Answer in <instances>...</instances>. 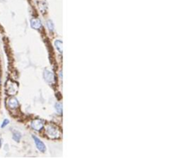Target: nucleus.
<instances>
[{"mask_svg": "<svg viewBox=\"0 0 169 158\" xmlns=\"http://www.w3.org/2000/svg\"><path fill=\"white\" fill-rule=\"evenodd\" d=\"M45 126V123L40 119H35L31 122V127L35 131H40Z\"/></svg>", "mask_w": 169, "mask_h": 158, "instance_id": "nucleus-3", "label": "nucleus"}, {"mask_svg": "<svg viewBox=\"0 0 169 158\" xmlns=\"http://www.w3.org/2000/svg\"><path fill=\"white\" fill-rule=\"evenodd\" d=\"M5 90L8 95H9V96H14L15 94H17V91H18V85H17V82L11 81V80H8L7 83H6Z\"/></svg>", "mask_w": 169, "mask_h": 158, "instance_id": "nucleus-2", "label": "nucleus"}, {"mask_svg": "<svg viewBox=\"0 0 169 158\" xmlns=\"http://www.w3.org/2000/svg\"><path fill=\"white\" fill-rule=\"evenodd\" d=\"M9 124V120H8V119H5V120L3 121V123H2V125H1V128L3 129V128H4V127H6L7 125Z\"/></svg>", "mask_w": 169, "mask_h": 158, "instance_id": "nucleus-13", "label": "nucleus"}, {"mask_svg": "<svg viewBox=\"0 0 169 158\" xmlns=\"http://www.w3.org/2000/svg\"><path fill=\"white\" fill-rule=\"evenodd\" d=\"M6 105L10 110H16L19 107V102L17 98L15 97H9L6 100Z\"/></svg>", "mask_w": 169, "mask_h": 158, "instance_id": "nucleus-4", "label": "nucleus"}, {"mask_svg": "<svg viewBox=\"0 0 169 158\" xmlns=\"http://www.w3.org/2000/svg\"><path fill=\"white\" fill-rule=\"evenodd\" d=\"M44 79L46 80V82L49 84H53L55 82V75L49 69H45L43 73Z\"/></svg>", "mask_w": 169, "mask_h": 158, "instance_id": "nucleus-5", "label": "nucleus"}, {"mask_svg": "<svg viewBox=\"0 0 169 158\" xmlns=\"http://www.w3.org/2000/svg\"><path fill=\"white\" fill-rule=\"evenodd\" d=\"M55 48L57 49V50L60 54L63 53V43H62V40H56L55 41Z\"/></svg>", "mask_w": 169, "mask_h": 158, "instance_id": "nucleus-9", "label": "nucleus"}, {"mask_svg": "<svg viewBox=\"0 0 169 158\" xmlns=\"http://www.w3.org/2000/svg\"><path fill=\"white\" fill-rule=\"evenodd\" d=\"M13 138L15 142H19L21 138H22V134H21V133L18 132V131H14L13 133Z\"/></svg>", "mask_w": 169, "mask_h": 158, "instance_id": "nucleus-10", "label": "nucleus"}, {"mask_svg": "<svg viewBox=\"0 0 169 158\" xmlns=\"http://www.w3.org/2000/svg\"><path fill=\"white\" fill-rule=\"evenodd\" d=\"M44 127H45V129H44V134H45L46 138L50 139H57L61 138L62 136L61 129L56 124L50 123Z\"/></svg>", "mask_w": 169, "mask_h": 158, "instance_id": "nucleus-1", "label": "nucleus"}, {"mask_svg": "<svg viewBox=\"0 0 169 158\" xmlns=\"http://www.w3.org/2000/svg\"><path fill=\"white\" fill-rule=\"evenodd\" d=\"M46 25H47V26H48V29L50 30V31H54L55 26H54V23H53V22H52L51 20H48V21H47Z\"/></svg>", "mask_w": 169, "mask_h": 158, "instance_id": "nucleus-11", "label": "nucleus"}, {"mask_svg": "<svg viewBox=\"0 0 169 158\" xmlns=\"http://www.w3.org/2000/svg\"><path fill=\"white\" fill-rule=\"evenodd\" d=\"M38 6L40 8V10L41 11V13H43V14L46 13L47 10V4L45 0H41V1H39L38 3Z\"/></svg>", "mask_w": 169, "mask_h": 158, "instance_id": "nucleus-8", "label": "nucleus"}, {"mask_svg": "<svg viewBox=\"0 0 169 158\" xmlns=\"http://www.w3.org/2000/svg\"><path fill=\"white\" fill-rule=\"evenodd\" d=\"M1 145H2V141H1V139H0V147H1Z\"/></svg>", "mask_w": 169, "mask_h": 158, "instance_id": "nucleus-14", "label": "nucleus"}, {"mask_svg": "<svg viewBox=\"0 0 169 158\" xmlns=\"http://www.w3.org/2000/svg\"><path fill=\"white\" fill-rule=\"evenodd\" d=\"M33 139H34V142H35V147H36V148L39 150L40 151H41V152H45V151H46V147L45 143L41 141V140L40 138H38L37 137L35 136H33Z\"/></svg>", "mask_w": 169, "mask_h": 158, "instance_id": "nucleus-6", "label": "nucleus"}, {"mask_svg": "<svg viewBox=\"0 0 169 158\" xmlns=\"http://www.w3.org/2000/svg\"><path fill=\"white\" fill-rule=\"evenodd\" d=\"M30 25L33 29L39 30L41 27V22L39 18H31L30 21Z\"/></svg>", "mask_w": 169, "mask_h": 158, "instance_id": "nucleus-7", "label": "nucleus"}, {"mask_svg": "<svg viewBox=\"0 0 169 158\" xmlns=\"http://www.w3.org/2000/svg\"><path fill=\"white\" fill-rule=\"evenodd\" d=\"M55 108L56 111H57V113H59L60 115L62 114V105H61V103H56Z\"/></svg>", "mask_w": 169, "mask_h": 158, "instance_id": "nucleus-12", "label": "nucleus"}, {"mask_svg": "<svg viewBox=\"0 0 169 158\" xmlns=\"http://www.w3.org/2000/svg\"><path fill=\"white\" fill-rule=\"evenodd\" d=\"M0 86H1V77H0Z\"/></svg>", "mask_w": 169, "mask_h": 158, "instance_id": "nucleus-15", "label": "nucleus"}]
</instances>
